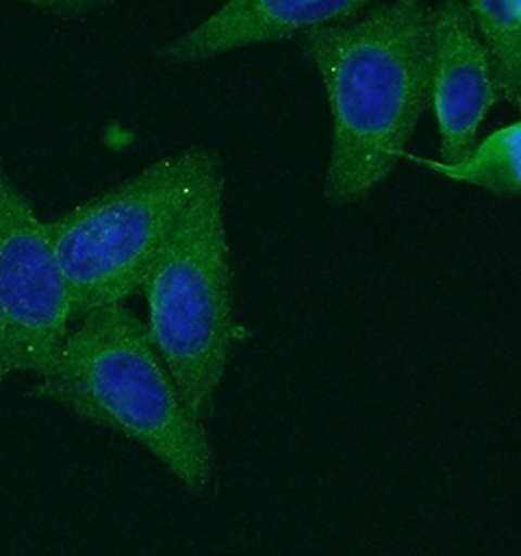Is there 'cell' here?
I'll list each match as a JSON object with an SVG mask.
<instances>
[{
	"instance_id": "9c48e42d",
	"label": "cell",
	"mask_w": 521,
	"mask_h": 556,
	"mask_svg": "<svg viewBox=\"0 0 521 556\" xmlns=\"http://www.w3.org/2000/svg\"><path fill=\"white\" fill-rule=\"evenodd\" d=\"M520 139L521 124L513 122L496 129L483 143L474 144L473 151L461 163L444 164L412 154L405 156L454 182L473 184L496 195L513 198L521 190Z\"/></svg>"
},
{
	"instance_id": "6da1fadb",
	"label": "cell",
	"mask_w": 521,
	"mask_h": 556,
	"mask_svg": "<svg viewBox=\"0 0 521 556\" xmlns=\"http://www.w3.org/2000/svg\"><path fill=\"white\" fill-rule=\"evenodd\" d=\"M432 9L383 2L361 18L297 36L329 97L332 144L325 198L336 207L366 200L406 154L432 97Z\"/></svg>"
},
{
	"instance_id": "52a82bcc",
	"label": "cell",
	"mask_w": 521,
	"mask_h": 556,
	"mask_svg": "<svg viewBox=\"0 0 521 556\" xmlns=\"http://www.w3.org/2000/svg\"><path fill=\"white\" fill-rule=\"evenodd\" d=\"M367 7L366 0H231L170 39L158 58L174 65L200 63L254 43L293 38L322 24L356 20Z\"/></svg>"
},
{
	"instance_id": "ba28073f",
	"label": "cell",
	"mask_w": 521,
	"mask_h": 556,
	"mask_svg": "<svg viewBox=\"0 0 521 556\" xmlns=\"http://www.w3.org/2000/svg\"><path fill=\"white\" fill-rule=\"evenodd\" d=\"M474 28L493 68L498 102L521 104V2L471 0L467 2Z\"/></svg>"
},
{
	"instance_id": "8992f818",
	"label": "cell",
	"mask_w": 521,
	"mask_h": 556,
	"mask_svg": "<svg viewBox=\"0 0 521 556\" xmlns=\"http://www.w3.org/2000/svg\"><path fill=\"white\" fill-rule=\"evenodd\" d=\"M432 16V97L444 164H457L476 144L479 129L498 102L493 68L467 2L445 0Z\"/></svg>"
},
{
	"instance_id": "3957f363",
	"label": "cell",
	"mask_w": 521,
	"mask_h": 556,
	"mask_svg": "<svg viewBox=\"0 0 521 556\" xmlns=\"http://www.w3.org/2000/svg\"><path fill=\"white\" fill-rule=\"evenodd\" d=\"M223 198L225 176L217 161L193 190L141 288L149 336L183 403L202 422L212 413L234 342Z\"/></svg>"
},
{
	"instance_id": "5b68a950",
	"label": "cell",
	"mask_w": 521,
	"mask_h": 556,
	"mask_svg": "<svg viewBox=\"0 0 521 556\" xmlns=\"http://www.w3.org/2000/svg\"><path fill=\"white\" fill-rule=\"evenodd\" d=\"M0 307L7 323L10 371L41 375L58 354L73 318L49 223L0 164Z\"/></svg>"
},
{
	"instance_id": "277c9868",
	"label": "cell",
	"mask_w": 521,
	"mask_h": 556,
	"mask_svg": "<svg viewBox=\"0 0 521 556\" xmlns=\"http://www.w3.org/2000/svg\"><path fill=\"white\" fill-rule=\"evenodd\" d=\"M217 161L209 149L190 147L49 223L73 318L124 305L141 291L193 190Z\"/></svg>"
},
{
	"instance_id": "7a4b0ae2",
	"label": "cell",
	"mask_w": 521,
	"mask_h": 556,
	"mask_svg": "<svg viewBox=\"0 0 521 556\" xmlns=\"http://www.w3.org/2000/svg\"><path fill=\"white\" fill-rule=\"evenodd\" d=\"M34 394L137 443L195 496L209 486L205 426L183 403L145 323L124 305L80 317Z\"/></svg>"
},
{
	"instance_id": "30bf717a",
	"label": "cell",
	"mask_w": 521,
	"mask_h": 556,
	"mask_svg": "<svg viewBox=\"0 0 521 556\" xmlns=\"http://www.w3.org/2000/svg\"><path fill=\"white\" fill-rule=\"evenodd\" d=\"M10 374L9 365V344H7V323L0 307V387L4 383L7 375Z\"/></svg>"
}]
</instances>
